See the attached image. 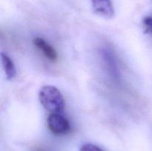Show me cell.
I'll list each match as a JSON object with an SVG mask.
<instances>
[{
	"label": "cell",
	"mask_w": 152,
	"mask_h": 151,
	"mask_svg": "<svg viewBox=\"0 0 152 151\" xmlns=\"http://www.w3.org/2000/svg\"><path fill=\"white\" fill-rule=\"evenodd\" d=\"M39 99L43 107L49 112L62 113L65 109L63 96L55 86H43L39 92Z\"/></svg>",
	"instance_id": "obj_1"
},
{
	"label": "cell",
	"mask_w": 152,
	"mask_h": 151,
	"mask_svg": "<svg viewBox=\"0 0 152 151\" xmlns=\"http://www.w3.org/2000/svg\"><path fill=\"white\" fill-rule=\"evenodd\" d=\"M47 123L49 130L55 135H65L71 130L68 120L60 113H51L48 117Z\"/></svg>",
	"instance_id": "obj_2"
},
{
	"label": "cell",
	"mask_w": 152,
	"mask_h": 151,
	"mask_svg": "<svg viewBox=\"0 0 152 151\" xmlns=\"http://www.w3.org/2000/svg\"><path fill=\"white\" fill-rule=\"evenodd\" d=\"M100 54L103 60L104 65L108 71L110 76L114 80L120 78V70H119L118 62L115 53L109 47H102L100 50Z\"/></svg>",
	"instance_id": "obj_3"
},
{
	"label": "cell",
	"mask_w": 152,
	"mask_h": 151,
	"mask_svg": "<svg viewBox=\"0 0 152 151\" xmlns=\"http://www.w3.org/2000/svg\"><path fill=\"white\" fill-rule=\"evenodd\" d=\"M94 11L100 16L111 18L114 15V9L111 0H91Z\"/></svg>",
	"instance_id": "obj_4"
},
{
	"label": "cell",
	"mask_w": 152,
	"mask_h": 151,
	"mask_svg": "<svg viewBox=\"0 0 152 151\" xmlns=\"http://www.w3.org/2000/svg\"><path fill=\"white\" fill-rule=\"evenodd\" d=\"M34 44L49 60L52 61V62H55L57 60L58 56L56 50L44 38L37 37L34 39Z\"/></svg>",
	"instance_id": "obj_5"
},
{
	"label": "cell",
	"mask_w": 152,
	"mask_h": 151,
	"mask_svg": "<svg viewBox=\"0 0 152 151\" xmlns=\"http://www.w3.org/2000/svg\"><path fill=\"white\" fill-rule=\"evenodd\" d=\"M1 61L2 68L7 79H13L16 75V70L13 61L8 56L4 53H1Z\"/></svg>",
	"instance_id": "obj_6"
},
{
	"label": "cell",
	"mask_w": 152,
	"mask_h": 151,
	"mask_svg": "<svg viewBox=\"0 0 152 151\" xmlns=\"http://www.w3.org/2000/svg\"><path fill=\"white\" fill-rule=\"evenodd\" d=\"M80 151H103L99 147L92 144H85L80 148Z\"/></svg>",
	"instance_id": "obj_7"
},
{
	"label": "cell",
	"mask_w": 152,
	"mask_h": 151,
	"mask_svg": "<svg viewBox=\"0 0 152 151\" xmlns=\"http://www.w3.org/2000/svg\"><path fill=\"white\" fill-rule=\"evenodd\" d=\"M143 25L145 31L152 35V17H145L143 19Z\"/></svg>",
	"instance_id": "obj_8"
},
{
	"label": "cell",
	"mask_w": 152,
	"mask_h": 151,
	"mask_svg": "<svg viewBox=\"0 0 152 151\" xmlns=\"http://www.w3.org/2000/svg\"><path fill=\"white\" fill-rule=\"evenodd\" d=\"M34 151H49L48 150L45 149V148H43V147H37L34 149Z\"/></svg>",
	"instance_id": "obj_9"
}]
</instances>
